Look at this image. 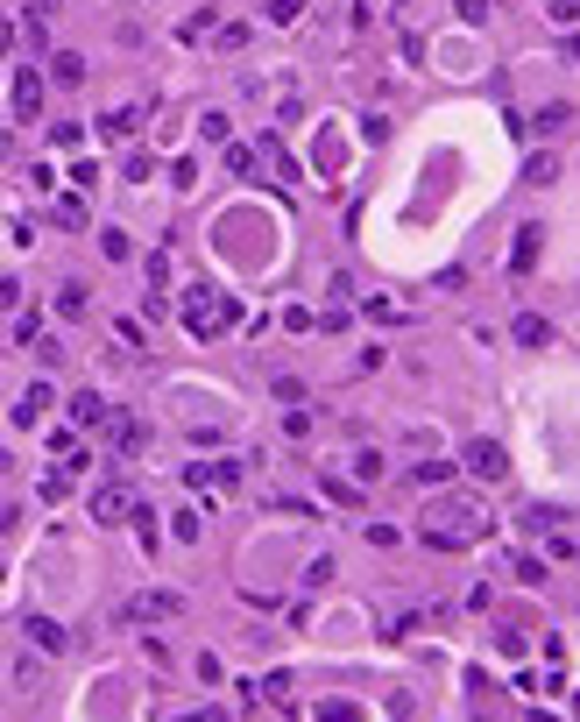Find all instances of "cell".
<instances>
[{"mask_svg":"<svg viewBox=\"0 0 580 722\" xmlns=\"http://www.w3.org/2000/svg\"><path fill=\"white\" fill-rule=\"evenodd\" d=\"M567 57H574V64H580V29H574V36H567Z\"/></svg>","mask_w":580,"mask_h":722,"instance_id":"13","label":"cell"},{"mask_svg":"<svg viewBox=\"0 0 580 722\" xmlns=\"http://www.w3.org/2000/svg\"><path fill=\"white\" fill-rule=\"evenodd\" d=\"M93 517H99V524H120V517H128V489H99Z\"/></svg>","mask_w":580,"mask_h":722,"instance_id":"3","label":"cell"},{"mask_svg":"<svg viewBox=\"0 0 580 722\" xmlns=\"http://www.w3.org/2000/svg\"><path fill=\"white\" fill-rule=\"evenodd\" d=\"M517 340H524V347H545V340H552V326H545L538 311H524V319H517Z\"/></svg>","mask_w":580,"mask_h":722,"instance_id":"5","label":"cell"},{"mask_svg":"<svg viewBox=\"0 0 580 722\" xmlns=\"http://www.w3.org/2000/svg\"><path fill=\"white\" fill-rule=\"evenodd\" d=\"M475 475H502V453H495L488 439H482V446H475Z\"/></svg>","mask_w":580,"mask_h":722,"instance_id":"8","label":"cell"},{"mask_svg":"<svg viewBox=\"0 0 580 722\" xmlns=\"http://www.w3.org/2000/svg\"><path fill=\"white\" fill-rule=\"evenodd\" d=\"M29 637H36V644H50V651H57V644H64V630H57V623H43V617L29 623Z\"/></svg>","mask_w":580,"mask_h":722,"instance_id":"10","label":"cell"},{"mask_svg":"<svg viewBox=\"0 0 580 722\" xmlns=\"http://www.w3.org/2000/svg\"><path fill=\"white\" fill-rule=\"evenodd\" d=\"M50 79H57V86H79V79H86V64H79L71 50H57V57H50Z\"/></svg>","mask_w":580,"mask_h":722,"instance_id":"4","label":"cell"},{"mask_svg":"<svg viewBox=\"0 0 580 722\" xmlns=\"http://www.w3.org/2000/svg\"><path fill=\"white\" fill-rule=\"evenodd\" d=\"M297 7H304V0H269V14H277V21H290Z\"/></svg>","mask_w":580,"mask_h":722,"instance_id":"12","label":"cell"},{"mask_svg":"<svg viewBox=\"0 0 580 722\" xmlns=\"http://www.w3.org/2000/svg\"><path fill=\"white\" fill-rule=\"evenodd\" d=\"M142 446V425L135 418H113V453H135Z\"/></svg>","mask_w":580,"mask_h":722,"instance_id":"7","label":"cell"},{"mask_svg":"<svg viewBox=\"0 0 580 722\" xmlns=\"http://www.w3.org/2000/svg\"><path fill=\"white\" fill-rule=\"evenodd\" d=\"M170 610H185V595H170V588H163V595H142V602H135V617H170Z\"/></svg>","mask_w":580,"mask_h":722,"instance_id":"6","label":"cell"},{"mask_svg":"<svg viewBox=\"0 0 580 722\" xmlns=\"http://www.w3.org/2000/svg\"><path fill=\"white\" fill-rule=\"evenodd\" d=\"M14 113H21V120H36V113H43V79H36V71H21V79H14Z\"/></svg>","mask_w":580,"mask_h":722,"instance_id":"1","label":"cell"},{"mask_svg":"<svg viewBox=\"0 0 580 722\" xmlns=\"http://www.w3.org/2000/svg\"><path fill=\"white\" fill-rule=\"evenodd\" d=\"M580 14V0H552V21H574Z\"/></svg>","mask_w":580,"mask_h":722,"instance_id":"11","label":"cell"},{"mask_svg":"<svg viewBox=\"0 0 580 722\" xmlns=\"http://www.w3.org/2000/svg\"><path fill=\"white\" fill-rule=\"evenodd\" d=\"M567 120H574V113H567V106H545V113H538V135H559V128H567Z\"/></svg>","mask_w":580,"mask_h":722,"instance_id":"9","label":"cell"},{"mask_svg":"<svg viewBox=\"0 0 580 722\" xmlns=\"http://www.w3.org/2000/svg\"><path fill=\"white\" fill-rule=\"evenodd\" d=\"M538 241H545L538 227H524V234H517V248H510V277H531V262H538Z\"/></svg>","mask_w":580,"mask_h":722,"instance_id":"2","label":"cell"}]
</instances>
